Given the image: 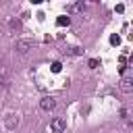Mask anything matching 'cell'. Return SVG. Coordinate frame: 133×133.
<instances>
[{
	"mask_svg": "<svg viewBox=\"0 0 133 133\" xmlns=\"http://www.w3.org/2000/svg\"><path fill=\"white\" fill-rule=\"evenodd\" d=\"M60 69H62L60 62H54V64H52V73H60Z\"/></svg>",
	"mask_w": 133,
	"mask_h": 133,
	"instance_id": "cell-9",
	"label": "cell"
},
{
	"mask_svg": "<svg viewBox=\"0 0 133 133\" xmlns=\"http://www.w3.org/2000/svg\"><path fill=\"white\" fill-rule=\"evenodd\" d=\"M39 106H42V110H46V112H50L54 106H56V100L54 98H50V96H46V98H42V102H39Z\"/></svg>",
	"mask_w": 133,
	"mask_h": 133,
	"instance_id": "cell-3",
	"label": "cell"
},
{
	"mask_svg": "<svg viewBox=\"0 0 133 133\" xmlns=\"http://www.w3.org/2000/svg\"><path fill=\"white\" fill-rule=\"evenodd\" d=\"M50 129H52L54 133H60V131H64V129H66V121H64L62 116H56V118L50 123Z\"/></svg>",
	"mask_w": 133,
	"mask_h": 133,
	"instance_id": "cell-2",
	"label": "cell"
},
{
	"mask_svg": "<svg viewBox=\"0 0 133 133\" xmlns=\"http://www.w3.org/2000/svg\"><path fill=\"white\" fill-rule=\"evenodd\" d=\"M98 64H100V62H98V60H96V58H91V60H89V69H96V66H98Z\"/></svg>",
	"mask_w": 133,
	"mask_h": 133,
	"instance_id": "cell-11",
	"label": "cell"
},
{
	"mask_svg": "<svg viewBox=\"0 0 133 133\" xmlns=\"http://www.w3.org/2000/svg\"><path fill=\"white\" fill-rule=\"evenodd\" d=\"M10 27L12 29H21V21H10Z\"/></svg>",
	"mask_w": 133,
	"mask_h": 133,
	"instance_id": "cell-10",
	"label": "cell"
},
{
	"mask_svg": "<svg viewBox=\"0 0 133 133\" xmlns=\"http://www.w3.org/2000/svg\"><path fill=\"white\" fill-rule=\"evenodd\" d=\"M81 8H83V2H77V4H69V6H66L69 12H79Z\"/></svg>",
	"mask_w": 133,
	"mask_h": 133,
	"instance_id": "cell-6",
	"label": "cell"
},
{
	"mask_svg": "<svg viewBox=\"0 0 133 133\" xmlns=\"http://www.w3.org/2000/svg\"><path fill=\"white\" fill-rule=\"evenodd\" d=\"M69 23H71V19H69L66 15H62V17L56 19V25H58V27H64V25H69Z\"/></svg>",
	"mask_w": 133,
	"mask_h": 133,
	"instance_id": "cell-7",
	"label": "cell"
},
{
	"mask_svg": "<svg viewBox=\"0 0 133 133\" xmlns=\"http://www.w3.org/2000/svg\"><path fill=\"white\" fill-rule=\"evenodd\" d=\"M15 48H17V52H19V54H27V52L33 48V42H31V39H19Z\"/></svg>",
	"mask_w": 133,
	"mask_h": 133,
	"instance_id": "cell-1",
	"label": "cell"
},
{
	"mask_svg": "<svg viewBox=\"0 0 133 133\" xmlns=\"http://www.w3.org/2000/svg\"><path fill=\"white\" fill-rule=\"evenodd\" d=\"M17 125H19V116L10 114V116H8V121H6V127H8V129H15Z\"/></svg>",
	"mask_w": 133,
	"mask_h": 133,
	"instance_id": "cell-5",
	"label": "cell"
},
{
	"mask_svg": "<svg viewBox=\"0 0 133 133\" xmlns=\"http://www.w3.org/2000/svg\"><path fill=\"white\" fill-rule=\"evenodd\" d=\"M131 83H133V79H131V77H123V81H121V89H123L125 94H129V91L133 89V85H131Z\"/></svg>",
	"mask_w": 133,
	"mask_h": 133,
	"instance_id": "cell-4",
	"label": "cell"
},
{
	"mask_svg": "<svg viewBox=\"0 0 133 133\" xmlns=\"http://www.w3.org/2000/svg\"><path fill=\"white\" fill-rule=\"evenodd\" d=\"M110 44H112V46H118V44H121V35L112 33V35H110Z\"/></svg>",
	"mask_w": 133,
	"mask_h": 133,
	"instance_id": "cell-8",
	"label": "cell"
}]
</instances>
